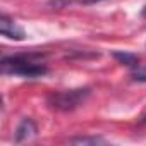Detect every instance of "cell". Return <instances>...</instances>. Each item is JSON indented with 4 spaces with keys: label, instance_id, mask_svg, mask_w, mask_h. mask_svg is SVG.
Instances as JSON below:
<instances>
[{
    "label": "cell",
    "instance_id": "obj_1",
    "mask_svg": "<svg viewBox=\"0 0 146 146\" xmlns=\"http://www.w3.org/2000/svg\"><path fill=\"white\" fill-rule=\"evenodd\" d=\"M2 70L4 74H12L19 78H41L46 74V67L43 64L33 62L24 57H7L2 60Z\"/></svg>",
    "mask_w": 146,
    "mask_h": 146
},
{
    "label": "cell",
    "instance_id": "obj_2",
    "mask_svg": "<svg viewBox=\"0 0 146 146\" xmlns=\"http://www.w3.org/2000/svg\"><path fill=\"white\" fill-rule=\"evenodd\" d=\"M90 95V90H70V91H62L57 95L50 96V105L57 110H72L79 107L86 96Z\"/></svg>",
    "mask_w": 146,
    "mask_h": 146
},
{
    "label": "cell",
    "instance_id": "obj_3",
    "mask_svg": "<svg viewBox=\"0 0 146 146\" xmlns=\"http://www.w3.org/2000/svg\"><path fill=\"white\" fill-rule=\"evenodd\" d=\"M0 33L11 40H23L24 38V31L14 21H11L7 16H2V19H0Z\"/></svg>",
    "mask_w": 146,
    "mask_h": 146
},
{
    "label": "cell",
    "instance_id": "obj_4",
    "mask_svg": "<svg viewBox=\"0 0 146 146\" xmlns=\"http://www.w3.org/2000/svg\"><path fill=\"white\" fill-rule=\"evenodd\" d=\"M36 134V125L31 119H23L21 124L17 125L16 129V141L17 143H23V141H28L31 139L33 136Z\"/></svg>",
    "mask_w": 146,
    "mask_h": 146
},
{
    "label": "cell",
    "instance_id": "obj_5",
    "mask_svg": "<svg viewBox=\"0 0 146 146\" xmlns=\"http://www.w3.org/2000/svg\"><path fill=\"white\" fill-rule=\"evenodd\" d=\"M113 57H115L120 64H124V65H127V67H131V69H134V67H137V65H139V58H137L136 55H132V53L115 52V53H113Z\"/></svg>",
    "mask_w": 146,
    "mask_h": 146
},
{
    "label": "cell",
    "instance_id": "obj_6",
    "mask_svg": "<svg viewBox=\"0 0 146 146\" xmlns=\"http://www.w3.org/2000/svg\"><path fill=\"white\" fill-rule=\"evenodd\" d=\"M132 78H134L136 81H146V69H143L141 65L134 67V69H132Z\"/></svg>",
    "mask_w": 146,
    "mask_h": 146
},
{
    "label": "cell",
    "instance_id": "obj_7",
    "mask_svg": "<svg viewBox=\"0 0 146 146\" xmlns=\"http://www.w3.org/2000/svg\"><path fill=\"white\" fill-rule=\"evenodd\" d=\"M74 143H102V139H74Z\"/></svg>",
    "mask_w": 146,
    "mask_h": 146
},
{
    "label": "cell",
    "instance_id": "obj_8",
    "mask_svg": "<svg viewBox=\"0 0 146 146\" xmlns=\"http://www.w3.org/2000/svg\"><path fill=\"white\" fill-rule=\"evenodd\" d=\"M83 4H98V2H102V0H81Z\"/></svg>",
    "mask_w": 146,
    "mask_h": 146
},
{
    "label": "cell",
    "instance_id": "obj_9",
    "mask_svg": "<svg viewBox=\"0 0 146 146\" xmlns=\"http://www.w3.org/2000/svg\"><path fill=\"white\" fill-rule=\"evenodd\" d=\"M141 16H143V17H144V19H146V5H144V7H143V11H141Z\"/></svg>",
    "mask_w": 146,
    "mask_h": 146
}]
</instances>
